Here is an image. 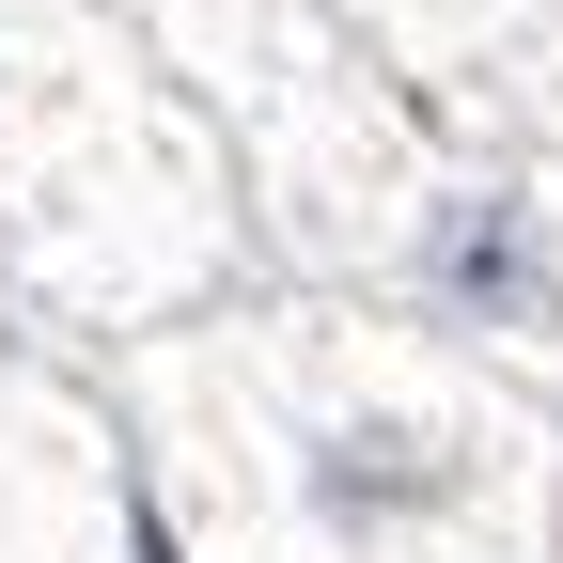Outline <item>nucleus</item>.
<instances>
[{"label": "nucleus", "instance_id": "obj_1", "mask_svg": "<svg viewBox=\"0 0 563 563\" xmlns=\"http://www.w3.org/2000/svg\"><path fill=\"white\" fill-rule=\"evenodd\" d=\"M188 470L251 563H517L548 422L439 329H266Z\"/></svg>", "mask_w": 563, "mask_h": 563}, {"label": "nucleus", "instance_id": "obj_2", "mask_svg": "<svg viewBox=\"0 0 563 563\" xmlns=\"http://www.w3.org/2000/svg\"><path fill=\"white\" fill-rule=\"evenodd\" d=\"M376 298L439 344H548L563 361V203L517 173H422L376 220Z\"/></svg>", "mask_w": 563, "mask_h": 563}]
</instances>
